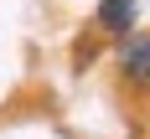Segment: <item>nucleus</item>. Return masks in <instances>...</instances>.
I'll use <instances>...</instances> for the list:
<instances>
[{
  "mask_svg": "<svg viewBox=\"0 0 150 139\" xmlns=\"http://www.w3.org/2000/svg\"><path fill=\"white\" fill-rule=\"evenodd\" d=\"M119 62H124V72L135 77V82H150V36H135L119 52Z\"/></svg>",
  "mask_w": 150,
  "mask_h": 139,
  "instance_id": "1",
  "label": "nucleus"
},
{
  "mask_svg": "<svg viewBox=\"0 0 150 139\" xmlns=\"http://www.w3.org/2000/svg\"><path fill=\"white\" fill-rule=\"evenodd\" d=\"M135 21V0H98V26L104 31H124Z\"/></svg>",
  "mask_w": 150,
  "mask_h": 139,
  "instance_id": "2",
  "label": "nucleus"
}]
</instances>
